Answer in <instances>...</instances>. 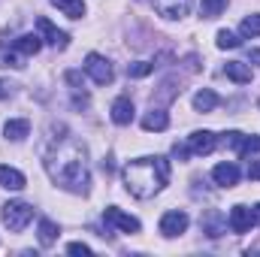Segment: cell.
<instances>
[{
  "label": "cell",
  "instance_id": "cell-5",
  "mask_svg": "<svg viewBox=\"0 0 260 257\" xmlns=\"http://www.w3.org/2000/svg\"><path fill=\"white\" fill-rule=\"evenodd\" d=\"M103 221L109 224V227H115V230H121V233H139V221L127 215V212H121L118 206H106V212H103Z\"/></svg>",
  "mask_w": 260,
  "mask_h": 257
},
{
  "label": "cell",
  "instance_id": "cell-23",
  "mask_svg": "<svg viewBox=\"0 0 260 257\" xmlns=\"http://www.w3.org/2000/svg\"><path fill=\"white\" fill-rule=\"evenodd\" d=\"M239 34H242V37H260V12H254V15H245V18H242Z\"/></svg>",
  "mask_w": 260,
  "mask_h": 257
},
{
  "label": "cell",
  "instance_id": "cell-21",
  "mask_svg": "<svg viewBox=\"0 0 260 257\" xmlns=\"http://www.w3.org/2000/svg\"><path fill=\"white\" fill-rule=\"evenodd\" d=\"M52 6H58L64 15H70V18H82L85 15V3L82 0H52Z\"/></svg>",
  "mask_w": 260,
  "mask_h": 257
},
{
  "label": "cell",
  "instance_id": "cell-7",
  "mask_svg": "<svg viewBox=\"0 0 260 257\" xmlns=\"http://www.w3.org/2000/svg\"><path fill=\"white\" fill-rule=\"evenodd\" d=\"M200 224H203V233H206V236H212V239L224 236V233H227V227H230L227 215H224V212H218V209H209V212H203Z\"/></svg>",
  "mask_w": 260,
  "mask_h": 257
},
{
  "label": "cell",
  "instance_id": "cell-30",
  "mask_svg": "<svg viewBox=\"0 0 260 257\" xmlns=\"http://www.w3.org/2000/svg\"><path fill=\"white\" fill-rule=\"evenodd\" d=\"M248 179L260 182V160H251V164H248Z\"/></svg>",
  "mask_w": 260,
  "mask_h": 257
},
{
  "label": "cell",
  "instance_id": "cell-25",
  "mask_svg": "<svg viewBox=\"0 0 260 257\" xmlns=\"http://www.w3.org/2000/svg\"><path fill=\"white\" fill-rule=\"evenodd\" d=\"M151 70H154V64H148V61H133V64H127V76L130 79H142Z\"/></svg>",
  "mask_w": 260,
  "mask_h": 257
},
{
  "label": "cell",
  "instance_id": "cell-4",
  "mask_svg": "<svg viewBox=\"0 0 260 257\" xmlns=\"http://www.w3.org/2000/svg\"><path fill=\"white\" fill-rule=\"evenodd\" d=\"M85 73H88L97 85H109L112 76H115V73H112V64H109L103 55H97V52H91V55L85 58Z\"/></svg>",
  "mask_w": 260,
  "mask_h": 257
},
{
  "label": "cell",
  "instance_id": "cell-33",
  "mask_svg": "<svg viewBox=\"0 0 260 257\" xmlns=\"http://www.w3.org/2000/svg\"><path fill=\"white\" fill-rule=\"evenodd\" d=\"M251 212H254V224H260V203L257 206H251Z\"/></svg>",
  "mask_w": 260,
  "mask_h": 257
},
{
  "label": "cell",
  "instance_id": "cell-20",
  "mask_svg": "<svg viewBox=\"0 0 260 257\" xmlns=\"http://www.w3.org/2000/svg\"><path fill=\"white\" fill-rule=\"evenodd\" d=\"M58 242V224L55 221H49V218H43L40 221V245H55Z\"/></svg>",
  "mask_w": 260,
  "mask_h": 257
},
{
  "label": "cell",
  "instance_id": "cell-19",
  "mask_svg": "<svg viewBox=\"0 0 260 257\" xmlns=\"http://www.w3.org/2000/svg\"><path fill=\"white\" fill-rule=\"evenodd\" d=\"M215 106H218V94H215V91L203 88V91H197L194 94V109L197 112H212Z\"/></svg>",
  "mask_w": 260,
  "mask_h": 257
},
{
  "label": "cell",
  "instance_id": "cell-2",
  "mask_svg": "<svg viewBox=\"0 0 260 257\" xmlns=\"http://www.w3.org/2000/svg\"><path fill=\"white\" fill-rule=\"evenodd\" d=\"M170 182V160L154 154V157H136L124 167V185L136 200H148Z\"/></svg>",
  "mask_w": 260,
  "mask_h": 257
},
{
  "label": "cell",
  "instance_id": "cell-29",
  "mask_svg": "<svg viewBox=\"0 0 260 257\" xmlns=\"http://www.w3.org/2000/svg\"><path fill=\"white\" fill-rule=\"evenodd\" d=\"M67 251H70V254H91V248H88L85 242H70Z\"/></svg>",
  "mask_w": 260,
  "mask_h": 257
},
{
  "label": "cell",
  "instance_id": "cell-31",
  "mask_svg": "<svg viewBox=\"0 0 260 257\" xmlns=\"http://www.w3.org/2000/svg\"><path fill=\"white\" fill-rule=\"evenodd\" d=\"M12 88H15L12 82H3V79H0V100H3V97H9V94H12Z\"/></svg>",
  "mask_w": 260,
  "mask_h": 257
},
{
  "label": "cell",
  "instance_id": "cell-13",
  "mask_svg": "<svg viewBox=\"0 0 260 257\" xmlns=\"http://www.w3.org/2000/svg\"><path fill=\"white\" fill-rule=\"evenodd\" d=\"M12 49L21 52L24 58H30V55H37V52L43 49V37H40V34H24V37H18V40L12 43Z\"/></svg>",
  "mask_w": 260,
  "mask_h": 257
},
{
  "label": "cell",
  "instance_id": "cell-15",
  "mask_svg": "<svg viewBox=\"0 0 260 257\" xmlns=\"http://www.w3.org/2000/svg\"><path fill=\"white\" fill-rule=\"evenodd\" d=\"M109 112H112V121L115 124H130L133 121V100L130 97H118Z\"/></svg>",
  "mask_w": 260,
  "mask_h": 257
},
{
  "label": "cell",
  "instance_id": "cell-32",
  "mask_svg": "<svg viewBox=\"0 0 260 257\" xmlns=\"http://www.w3.org/2000/svg\"><path fill=\"white\" fill-rule=\"evenodd\" d=\"M251 61L260 67V49H251Z\"/></svg>",
  "mask_w": 260,
  "mask_h": 257
},
{
  "label": "cell",
  "instance_id": "cell-26",
  "mask_svg": "<svg viewBox=\"0 0 260 257\" xmlns=\"http://www.w3.org/2000/svg\"><path fill=\"white\" fill-rule=\"evenodd\" d=\"M0 64L21 70V67H24V55H21V52H15V49H12V52H0Z\"/></svg>",
  "mask_w": 260,
  "mask_h": 257
},
{
  "label": "cell",
  "instance_id": "cell-17",
  "mask_svg": "<svg viewBox=\"0 0 260 257\" xmlns=\"http://www.w3.org/2000/svg\"><path fill=\"white\" fill-rule=\"evenodd\" d=\"M27 133H30V121H27V118H12V121L3 124V136L12 139V142H21Z\"/></svg>",
  "mask_w": 260,
  "mask_h": 257
},
{
  "label": "cell",
  "instance_id": "cell-12",
  "mask_svg": "<svg viewBox=\"0 0 260 257\" xmlns=\"http://www.w3.org/2000/svg\"><path fill=\"white\" fill-rule=\"evenodd\" d=\"M212 179H215V185H221V188H233V185L239 182V167H236V164H218V167L212 170Z\"/></svg>",
  "mask_w": 260,
  "mask_h": 257
},
{
  "label": "cell",
  "instance_id": "cell-11",
  "mask_svg": "<svg viewBox=\"0 0 260 257\" xmlns=\"http://www.w3.org/2000/svg\"><path fill=\"white\" fill-rule=\"evenodd\" d=\"M37 30H40V37H43L49 46H55V49H67V43H70V37H67L64 30H58L49 18H37Z\"/></svg>",
  "mask_w": 260,
  "mask_h": 257
},
{
  "label": "cell",
  "instance_id": "cell-3",
  "mask_svg": "<svg viewBox=\"0 0 260 257\" xmlns=\"http://www.w3.org/2000/svg\"><path fill=\"white\" fill-rule=\"evenodd\" d=\"M30 218H34V206H27V203H21V200H12V203L3 206V224H6L12 233H21V230L30 224Z\"/></svg>",
  "mask_w": 260,
  "mask_h": 257
},
{
  "label": "cell",
  "instance_id": "cell-9",
  "mask_svg": "<svg viewBox=\"0 0 260 257\" xmlns=\"http://www.w3.org/2000/svg\"><path fill=\"white\" fill-rule=\"evenodd\" d=\"M227 221H230V230L233 233H248L254 227V212L248 206H233L230 215H227Z\"/></svg>",
  "mask_w": 260,
  "mask_h": 257
},
{
  "label": "cell",
  "instance_id": "cell-8",
  "mask_svg": "<svg viewBox=\"0 0 260 257\" xmlns=\"http://www.w3.org/2000/svg\"><path fill=\"white\" fill-rule=\"evenodd\" d=\"M154 12L170 21H179L191 12V0H154Z\"/></svg>",
  "mask_w": 260,
  "mask_h": 257
},
{
  "label": "cell",
  "instance_id": "cell-18",
  "mask_svg": "<svg viewBox=\"0 0 260 257\" xmlns=\"http://www.w3.org/2000/svg\"><path fill=\"white\" fill-rule=\"evenodd\" d=\"M142 127L145 130H167L170 127V115L164 109H154L151 106V112H145V118H142Z\"/></svg>",
  "mask_w": 260,
  "mask_h": 257
},
{
  "label": "cell",
  "instance_id": "cell-16",
  "mask_svg": "<svg viewBox=\"0 0 260 257\" xmlns=\"http://www.w3.org/2000/svg\"><path fill=\"white\" fill-rule=\"evenodd\" d=\"M0 185L6 188V191H21L24 188V173H18L15 167H0Z\"/></svg>",
  "mask_w": 260,
  "mask_h": 257
},
{
  "label": "cell",
  "instance_id": "cell-27",
  "mask_svg": "<svg viewBox=\"0 0 260 257\" xmlns=\"http://www.w3.org/2000/svg\"><path fill=\"white\" fill-rule=\"evenodd\" d=\"M242 139H245V133H239V130L224 133V145H230L233 151H239V148H242Z\"/></svg>",
  "mask_w": 260,
  "mask_h": 257
},
{
  "label": "cell",
  "instance_id": "cell-1",
  "mask_svg": "<svg viewBox=\"0 0 260 257\" xmlns=\"http://www.w3.org/2000/svg\"><path fill=\"white\" fill-rule=\"evenodd\" d=\"M46 170L58 185H64L67 191L73 194H85L88 185H91V176H88V167H85V148L79 142H73V139L61 142L49 154Z\"/></svg>",
  "mask_w": 260,
  "mask_h": 257
},
{
  "label": "cell",
  "instance_id": "cell-22",
  "mask_svg": "<svg viewBox=\"0 0 260 257\" xmlns=\"http://www.w3.org/2000/svg\"><path fill=\"white\" fill-rule=\"evenodd\" d=\"M224 6H227V0H200V15L203 18H218L224 12Z\"/></svg>",
  "mask_w": 260,
  "mask_h": 257
},
{
  "label": "cell",
  "instance_id": "cell-14",
  "mask_svg": "<svg viewBox=\"0 0 260 257\" xmlns=\"http://www.w3.org/2000/svg\"><path fill=\"white\" fill-rule=\"evenodd\" d=\"M224 76L233 79L236 85H248V82H251V67L242 64V61H227V64H224Z\"/></svg>",
  "mask_w": 260,
  "mask_h": 257
},
{
  "label": "cell",
  "instance_id": "cell-10",
  "mask_svg": "<svg viewBox=\"0 0 260 257\" xmlns=\"http://www.w3.org/2000/svg\"><path fill=\"white\" fill-rule=\"evenodd\" d=\"M215 145H218V136H215L212 130H194V133L188 136L191 154H209V151H215Z\"/></svg>",
  "mask_w": 260,
  "mask_h": 257
},
{
  "label": "cell",
  "instance_id": "cell-6",
  "mask_svg": "<svg viewBox=\"0 0 260 257\" xmlns=\"http://www.w3.org/2000/svg\"><path fill=\"white\" fill-rule=\"evenodd\" d=\"M188 224H191V218H188L185 212L173 209V212H167V215L160 218V233H164L167 239H176V236H182V233L188 230Z\"/></svg>",
  "mask_w": 260,
  "mask_h": 257
},
{
  "label": "cell",
  "instance_id": "cell-28",
  "mask_svg": "<svg viewBox=\"0 0 260 257\" xmlns=\"http://www.w3.org/2000/svg\"><path fill=\"white\" fill-rule=\"evenodd\" d=\"M251 151H260V136H245V139H242L239 154H251Z\"/></svg>",
  "mask_w": 260,
  "mask_h": 257
},
{
  "label": "cell",
  "instance_id": "cell-24",
  "mask_svg": "<svg viewBox=\"0 0 260 257\" xmlns=\"http://www.w3.org/2000/svg\"><path fill=\"white\" fill-rule=\"evenodd\" d=\"M215 43H218V49H236L242 40L233 34V30H218V37H215Z\"/></svg>",
  "mask_w": 260,
  "mask_h": 257
}]
</instances>
